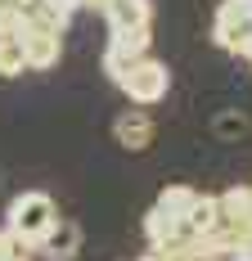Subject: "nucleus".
<instances>
[{
  "instance_id": "6",
  "label": "nucleus",
  "mask_w": 252,
  "mask_h": 261,
  "mask_svg": "<svg viewBox=\"0 0 252 261\" xmlns=\"http://www.w3.org/2000/svg\"><path fill=\"white\" fill-rule=\"evenodd\" d=\"M18 41H23L27 68H36V72L54 68V63H59V54H63V36H54V32H23Z\"/></svg>"
},
{
  "instance_id": "13",
  "label": "nucleus",
  "mask_w": 252,
  "mask_h": 261,
  "mask_svg": "<svg viewBox=\"0 0 252 261\" xmlns=\"http://www.w3.org/2000/svg\"><path fill=\"white\" fill-rule=\"evenodd\" d=\"M225 261H252V243H239V248H234Z\"/></svg>"
},
{
  "instance_id": "15",
  "label": "nucleus",
  "mask_w": 252,
  "mask_h": 261,
  "mask_svg": "<svg viewBox=\"0 0 252 261\" xmlns=\"http://www.w3.org/2000/svg\"><path fill=\"white\" fill-rule=\"evenodd\" d=\"M5 9H14V0H0V14H5Z\"/></svg>"
},
{
  "instance_id": "12",
  "label": "nucleus",
  "mask_w": 252,
  "mask_h": 261,
  "mask_svg": "<svg viewBox=\"0 0 252 261\" xmlns=\"http://www.w3.org/2000/svg\"><path fill=\"white\" fill-rule=\"evenodd\" d=\"M0 261H23V243L9 230H0Z\"/></svg>"
},
{
  "instance_id": "4",
  "label": "nucleus",
  "mask_w": 252,
  "mask_h": 261,
  "mask_svg": "<svg viewBox=\"0 0 252 261\" xmlns=\"http://www.w3.org/2000/svg\"><path fill=\"white\" fill-rule=\"evenodd\" d=\"M104 18H108V32H153V5L149 0H113Z\"/></svg>"
},
{
  "instance_id": "9",
  "label": "nucleus",
  "mask_w": 252,
  "mask_h": 261,
  "mask_svg": "<svg viewBox=\"0 0 252 261\" xmlns=\"http://www.w3.org/2000/svg\"><path fill=\"white\" fill-rule=\"evenodd\" d=\"M194 203H198V189H189V185H167V189L158 194V203H153V207L162 212L167 221H180V225H185V216H189Z\"/></svg>"
},
{
  "instance_id": "1",
  "label": "nucleus",
  "mask_w": 252,
  "mask_h": 261,
  "mask_svg": "<svg viewBox=\"0 0 252 261\" xmlns=\"http://www.w3.org/2000/svg\"><path fill=\"white\" fill-rule=\"evenodd\" d=\"M59 221V207H54L50 194H41V189H27L18 194L14 203H9V234L23 243V252H36L41 248V239L50 234V225Z\"/></svg>"
},
{
  "instance_id": "5",
  "label": "nucleus",
  "mask_w": 252,
  "mask_h": 261,
  "mask_svg": "<svg viewBox=\"0 0 252 261\" xmlns=\"http://www.w3.org/2000/svg\"><path fill=\"white\" fill-rule=\"evenodd\" d=\"M36 252H45V261H77V252H81V225L77 221H54Z\"/></svg>"
},
{
  "instance_id": "10",
  "label": "nucleus",
  "mask_w": 252,
  "mask_h": 261,
  "mask_svg": "<svg viewBox=\"0 0 252 261\" xmlns=\"http://www.w3.org/2000/svg\"><path fill=\"white\" fill-rule=\"evenodd\" d=\"M221 225V203L216 198H207V194H198V203L189 207V216H185V230L194 239H203V234H212Z\"/></svg>"
},
{
  "instance_id": "16",
  "label": "nucleus",
  "mask_w": 252,
  "mask_h": 261,
  "mask_svg": "<svg viewBox=\"0 0 252 261\" xmlns=\"http://www.w3.org/2000/svg\"><path fill=\"white\" fill-rule=\"evenodd\" d=\"M248 63H252V59H248Z\"/></svg>"
},
{
  "instance_id": "2",
  "label": "nucleus",
  "mask_w": 252,
  "mask_h": 261,
  "mask_svg": "<svg viewBox=\"0 0 252 261\" xmlns=\"http://www.w3.org/2000/svg\"><path fill=\"white\" fill-rule=\"evenodd\" d=\"M212 36H216L221 50L252 59V0H221Z\"/></svg>"
},
{
  "instance_id": "3",
  "label": "nucleus",
  "mask_w": 252,
  "mask_h": 261,
  "mask_svg": "<svg viewBox=\"0 0 252 261\" xmlns=\"http://www.w3.org/2000/svg\"><path fill=\"white\" fill-rule=\"evenodd\" d=\"M117 86H122V95L131 104H158V99H167V90H171V72H167V63H158L153 54H144Z\"/></svg>"
},
{
  "instance_id": "8",
  "label": "nucleus",
  "mask_w": 252,
  "mask_h": 261,
  "mask_svg": "<svg viewBox=\"0 0 252 261\" xmlns=\"http://www.w3.org/2000/svg\"><path fill=\"white\" fill-rule=\"evenodd\" d=\"M216 203H221V225H230V230H248L252 225V185H234Z\"/></svg>"
},
{
  "instance_id": "7",
  "label": "nucleus",
  "mask_w": 252,
  "mask_h": 261,
  "mask_svg": "<svg viewBox=\"0 0 252 261\" xmlns=\"http://www.w3.org/2000/svg\"><path fill=\"white\" fill-rule=\"evenodd\" d=\"M113 135H117L122 149L140 153V149H149V144H153V117H149V113H122V117L113 122Z\"/></svg>"
},
{
  "instance_id": "14",
  "label": "nucleus",
  "mask_w": 252,
  "mask_h": 261,
  "mask_svg": "<svg viewBox=\"0 0 252 261\" xmlns=\"http://www.w3.org/2000/svg\"><path fill=\"white\" fill-rule=\"evenodd\" d=\"M113 0H81V9H95V14H108Z\"/></svg>"
},
{
  "instance_id": "11",
  "label": "nucleus",
  "mask_w": 252,
  "mask_h": 261,
  "mask_svg": "<svg viewBox=\"0 0 252 261\" xmlns=\"http://www.w3.org/2000/svg\"><path fill=\"white\" fill-rule=\"evenodd\" d=\"M18 72H27L23 41L18 36H0V77H18Z\"/></svg>"
}]
</instances>
